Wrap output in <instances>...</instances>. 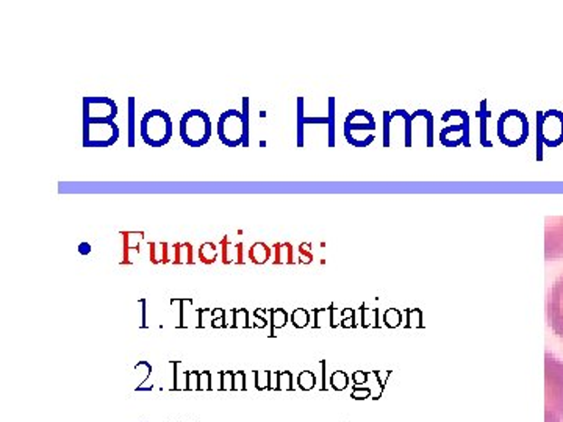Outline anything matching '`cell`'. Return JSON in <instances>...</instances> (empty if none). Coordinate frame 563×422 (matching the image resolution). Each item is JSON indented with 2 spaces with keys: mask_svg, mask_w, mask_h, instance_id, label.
I'll list each match as a JSON object with an SVG mask.
<instances>
[{
  "mask_svg": "<svg viewBox=\"0 0 563 422\" xmlns=\"http://www.w3.org/2000/svg\"><path fill=\"white\" fill-rule=\"evenodd\" d=\"M124 245V260L121 264H133L139 255V245L144 240V232H121Z\"/></svg>",
  "mask_w": 563,
  "mask_h": 422,
  "instance_id": "8fae6325",
  "label": "cell"
},
{
  "mask_svg": "<svg viewBox=\"0 0 563 422\" xmlns=\"http://www.w3.org/2000/svg\"><path fill=\"white\" fill-rule=\"evenodd\" d=\"M300 387L302 389H311L315 387V376L310 371L302 372L300 376Z\"/></svg>",
  "mask_w": 563,
  "mask_h": 422,
  "instance_id": "f1b7e54d",
  "label": "cell"
},
{
  "mask_svg": "<svg viewBox=\"0 0 563 422\" xmlns=\"http://www.w3.org/2000/svg\"><path fill=\"white\" fill-rule=\"evenodd\" d=\"M271 372H255V387L257 389L270 388Z\"/></svg>",
  "mask_w": 563,
  "mask_h": 422,
  "instance_id": "83f0119b",
  "label": "cell"
},
{
  "mask_svg": "<svg viewBox=\"0 0 563 422\" xmlns=\"http://www.w3.org/2000/svg\"><path fill=\"white\" fill-rule=\"evenodd\" d=\"M193 301L191 299H180V324L178 327L180 329H184V327H188V322H190V307Z\"/></svg>",
  "mask_w": 563,
  "mask_h": 422,
  "instance_id": "7402d4cb",
  "label": "cell"
},
{
  "mask_svg": "<svg viewBox=\"0 0 563 422\" xmlns=\"http://www.w3.org/2000/svg\"><path fill=\"white\" fill-rule=\"evenodd\" d=\"M219 377H221V389H223V391H232V389H234V377H235V372H219Z\"/></svg>",
  "mask_w": 563,
  "mask_h": 422,
  "instance_id": "4316f807",
  "label": "cell"
},
{
  "mask_svg": "<svg viewBox=\"0 0 563 422\" xmlns=\"http://www.w3.org/2000/svg\"><path fill=\"white\" fill-rule=\"evenodd\" d=\"M234 389H235V391H244V389H246V374H244V372H235V377H234Z\"/></svg>",
  "mask_w": 563,
  "mask_h": 422,
  "instance_id": "836d02e7",
  "label": "cell"
},
{
  "mask_svg": "<svg viewBox=\"0 0 563 422\" xmlns=\"http://www.w3.org/2000/svg\"><path fill=\"white\" fill-rule=\"evenodd\" d=\"M270 388L271 389H274V388L279 389V374H274V372H271Z\"/></svg>",
  "mask_w": 563,
  "mask_h": 422,
  "instance_id": "f35d334b",
  "label": "cell"
},
{
  "mask_svg": "<svg viewBox=\"0 0 563 422\" xmlns=\"http://www.w3.org/2000/svg\"><path fill=\"white\" fill-rule=\"evenodd\" d=\"M451 116H459V118H462V122H460L459 126H451L443 129L440 137H444V135H448V133H457V131H460L462 137H463V141H465L463 146H465V148H470V118H468V113L462 111V110H449V111H446L444 116H443V120H448Z\"/></svg>",
  "mask_w": 563,
  "mask_h": 422,
  "instance_id": "7c38bea8",
  "label": "cell"
},
{
  "mask_svg": "<svg viewBox=\"0 0 563 422\" xmlns=\"http://www.w3.org/2000/svg\"><path fill=\"white\" fill-rule=\"evenodd\" d=\"M272 255H274V263L276 264H285V263H293V247L288 243H279L272 247Z\"/></svg>",
  "mask_w": 563,
  "mask_h": 422,
  "instance_id": "e0dca14e",
  "label": "cell"
},
{
  "mask_svg": "<svg viewBox=\"0 0 563 422\" xmlns=\"http://www.w3.org/2000/svg\"><path fill=\"white\" fill-rule=\"evenodd\" d=\"M213 322H215L213 310H199V324H197V327H201V329H207V327H213Z\"/></svg>",
  "mask_w": 563,
  "mask_h": 422,
  "instance_id": "484cf974",
  "label": "cell"
},
{
  "mask_svg": "<svg viewBox=\"0 0 563 422\" xmlns=\"http://www.w3.org/2000/svg\"><path fill=\"white\" fill-rule=\"evenodd\" d=\"M216 258H218V245L215 243H204L199 247V260L204 264H213L216 262Z\"/></svg>",
  "mask_w": 563,
  "mask_h": 422,
  "instance_id": "d6986e66",
  "label": "cell"
},
{
  "mask_svg": "<svg viewBox=\"0 0 563 422\" xmlns=\"http://www.w3.org/2000/svg\"><path fill=\"white\" fill-rule=\"evenodd\" d=\"M332 309L329 310H317L315 312V321H317V324L315 327H322V325L326 324V321H332Z\"/></svg>",
  "mask_w": 563,
  "mask_h": 422,
  "instance_id": "4dcf8cb0",
  "label": "cell"
},
{
  "mask_svg": "<svg viewBox=\"0 0 563 422\" xmlns=\"http://www.w3.org/2000/svg\"><path fill=\"white\" fill-rule=\"evenodd\" d=\"M169 247L167 243H149V260L152 264L169 263Z\"/></svg>",
  "mask_w": 563,
  "mask_h": 422,
  "instance_id": "5bb4252c",
  "label": "cell"
},
{
  "mask_svg": "<svg viewBox=\"0 0 563 422\" xmlns=\"http://www.w3.org/2000/svg\"><path fill=\"white\" fill-rule=\"evenodd\" d=\"M118 116V105L110 98H83V124L113 122Z\"/></svg>",
  "mask_w": 563,
  "mask_h": 422,
  "instance_id": "52a82bcc",
  "label": "cell"
},
{
  "mask_svg": "<svg viewBox=\"0 0 563 422\" xmlns=\"http://www.w3.org/2000/svg\"><path fill=\"white\" fill-rule=\"evenodd\" d=\"M212 388V372H201V383H199V391H210V389Z\"/></svg>",
  "mask_w": 563,
  "mask_h": 422,
  "instance_id": "e575fe53",
  "label": "cell"
},
{
  "mask_svg": "<svg viewBox=\"0 0 563 422\" xmlns=\"http://www.w3.org/2000/svg\"><path fill=\"white\" fill-rule=\"evenodd\" d=\"M418 116H425L427 118V148H432L434 146V141H432V138H434V124H432V114L429 111H425V110H418V111H415L412 114V120L415 118H418Z\"/></svg>",
  "mask_w": 563,
  "mask_h": 422,
  "instance_id": "cb8c5ba5",
  "label": "cell"
},
{
  "mask_svg": "<svg viewBox=\"0 0 563 422\" xmlns=\"http://www.w3.org/2000/svg\"><path fill=\"white\" fill-rule=\"evenodd\" d=\"M546 316L552 331L563 341V275H560L548 294Z\"/></svg>",
  "mask_w": 563,
  "mask_h": 422,
  "instance_id": "ba28073f",
  "label": "cell"
},
{
  "mask_svg": "<svg viewBox=\"0 0 563 422\" xmlns=\"http://www.w3.org/2000/svg\"><path fill=\"white\" fill-rule=\"evenodd\" d=\"M176 251V264H193V245L190 243H177L174 245Z\"/></svg>",
  "mask_w": 563,
  "mask_h": 422,
  "instance_id": "ac0fdd59",
  "label": "cell"
},
{
  "mask_svg": "<svg viewBox=\"0 0 563 422\" xmlns=\"http://www.w3.org/2000/svg\"><path fill=\"white\" fill-rule=\"evenodd\" d=\"M311 258H313V255H311L310 245H309V243H305V245H301V247H300V262L310 263L311 262Z\"/></svg>",
  "mask_w": 563,
  "mask_h": 422,
  "instance_id": "d590c367",
  "label": "cell"
},
{
  "mask_svg": "<svg viewBox=\"0 0 563 422\" xmlns=\"http://www.w3.org/2000/svg\"><path fill=\"white\" fill-rule=\"evenodd\" d=\"M271 320H272V331H274V329H282L283 325L287 324V312L282 309L272 310V312H271Z\"/></svg>",
  "mask_w": 563,
  "mask_h": 422,
  "instance_id": "d4e9b609",
  "label": "cell"
},
{
  "mask_svg": "<svg viewBox=\"0 0 563 422\" xmlns=\"http://www.w3.org/2000/svg\"><path fill=\"white\" fill-rule=\"evenodd\" d=\"M199 383H201V372H188V382H186V389H188V391H199Z\"/></svg>",
  "mask_w": 563,
  "mask_h": 422,
  "instance_id": "f546056e",
  "label": "cell"
},
{
  "mask_svg": "<svg viewBox=\"0 0 563 422\" xmlns=\"http://www.w3.org/2000/svg\"><path fill=\"white\" fill-rule=\"evenodd\" d=\"M119 139L116 122H90L83 124V148H111Z\"/></svg>",
  "mask_w": 563,
  "mask_h": 422,
  "instance_id": "8992f818",
  "label": "cell"
},
{
  "mask_svg": "<svg viewBox=\"0 0 563 422\" xmlns=\"http://www.w3.org/2000/svg\"><path fill=\"white\" fill-rule=\"evenodd\" d=\"M227 329V324H225V318H221V320H216L213 322V329Z\"/></svg>",
  "mask_w": 563,
  "mask_h": 422,
  "instance_id": "60d3db41",
  "label": "cell"
},
{
  "mask_svg": "<svg viewBox=\"0 0 563 422\" xmlns=\"http://www.w3.org/2000/svg\"><path fill=\"white\" fill-rule=\"evenodd\" d=\"M178 133L188 148H204L212 138V120L202 110H188L180 120Z\"/></svg>",
  "mask_w": 563,
  "mask_h": 422,
  "instance_id": "277c9868",
  "label": "cell"
},
{
  "mask_svg": "<svg viewBox=\"0 0 563 422\" xmlns=\"http://www.w3.org/2000/svg\"><path fill=\"white\" fill-rule=\"evenodd\" d=\"M332 385H334L335 389H345L346 385H348V377H346L345 372H335L334 377H332Z\"/></svg>",
  "mask_w": 563,
  "mask_h": 422,
  "instance_id": "d6a6232c",
  "label": "cell"
},
{
  "mask_svg": "<svg viewBox=\"0 0 563 422\" xmlns=\"http://www.w3.org/2000/svg\"><path fill=\"white\" fill-rule=\"evenodd\" d=\"M272 252L270 247L264 245V243H255V245L249 249V260L255 263V264H263V263L270 260Z\"/></svg>",
  "mask_w": 563,
  "mask_h": 422,
  "instance_id": "2e32d148",
  "label": "cell"
},
{
  "mask_svg": "<svg viewBox=\"0 0 563 422\" xmlns=\"http://www.w3.org/2000/svg\"><path fill=\"white\" fill-rule=\"evenodd\" d=\"M279 389H291V374L290 372L279 374Z\"/></svg>",
  "mask_w": 563,
  "mask_h": 422,
  "instance_id": "8d00e7d4",
  "label": "cell"
},
{
  "mask_svg": "<svg viewBox=\"0 0 563 422\" xmlns=\"http://www.w3.org/2000/svg\"><path fill=\"white\" fill-rule=\"evenodd\" d=\"M343 327H354V321L351 320H345V322H343Z\"/></svg>",
  "mask_w": 563,
  "mask_h": 422,
  "instance_id": "7bdbcfd3",
  "label": "cell"
},
{
  "mask_svg": "<svg viewBox=\"0 0 563 422\" xmlns=\"http://www.w3.org/2000/svg\"><path fill=\"white\" fill-rule=\"evenodd\" d=\"M79 252H81V255H88L91 252V245L90 243H81Z\"/></svg>",
  "mask_w": 563,
  "mask_h": 422,
  "instance_id": "ab89813d",
  "label": "cell"
},
{
  "mask_svg": "<svg viewBox=\"0 0 563 422\" xmlns=\"http://www.w3.org/2000/svg\"><path fill=\"white\" fill-rule=\"evenodd\" d=\"M253 327L264 329V327H266V320H264V316H257V314H253Z\"/></svg>",
  "mask_w": 563,
  "mask_h": 422,
  "instance_id": "74e56055",
  "label": "cell"
},
{
  "mask_svg": "<svg viewBox=\"0 0 563 422\" xmlns=\"http://www.w3.org/2000/svg\"><path fill=\"white\" fill-rule=\"evenodd\" d=\"M476 116L481 120V144H482L483 148H493V144L487 138V120L491 116L489 109H487V101L481 102V110L477 111Z\"/></svg>",
  "mask_w": 563,
  "mask_h": 422,
  "instance_id": "9a60e30c",
  "label": "cell"
},
{
  "mask_svg": "<svg viewBox=\"0 0 563 422\" xmlns=\"http://www.w3.org/2000/svg\"><path fill=\"white\" fill-rule=\"evenodd\" d=\"M221 255H223V263L224 264H232V263H238V264H243L244 263V257H243V243H238V245H234L232 241L224 236L223 240H221Z\"/></svg>",
  "mask_w": 563,
  "mask_h": 422,
  "instance_id": "4fadbf2b",
  "label": "cell"
},
{
  "mask_svg": "<svg viewBox=\"0 0 563 422\" xmlns=\"http://www.w3.org/2000/svg\"><path fill=\"white\" fill-rule=\"evenodd\" d=\"M135 107L137 101L135 98H129V148H135Z\"/></svg>",
  "mask_w": 563,
  "mask_h": 422,
  "instance_id": "ffe728a7",
  "label": "cell"
},
{
  "mask_svg": "<svg viewBox=\"0 0 563 422\" xmlns=\"http://www.w3.org/2000/svg\"><path fill=\"white\" fill-rule=\"evenodd\" d=\"M305 124H328L329 146H335V99H329V116L326 118H305L304 99H298V148H304Z\"/></svg>",
  "mask_w": 563,
  "mask_h": 422,
  "instance_id": "9c48e42d",
  "label": "cell"
},
{
  "mask_svg": "<svg viewBox=\"0 0 563 422\" xmlns=\"http://www.w3.org/2000/svg\"><path fill=\"white\" fill-rule=\"evenodd\" d=\"M390 120L391 113L384 111V148H390Z\"/></svg>",
  "mask_w": 563,
  "mask_h": 422,
  "instance_id": "1f68e13d",
  "label": "cell"
},
{
  "mask_svg": "<svg viewBox=\"0 0 563 422\" xmlns=\"http://www.w3.org/2000/svg\"><path fill=\"white\" fill-rule=\"evenodd\" d=\"M218 137L225 148H249V98H243V111L225 110L224 113H221L218 120Z\"/></svg>",
  "mask_w": 563,
  "mask_h": 422,
  "instance_id": "6da1fadb",
  "label": "cell"
},
{
  "mask_svg": "<svg viewBox=\"0 0 563 422\" xmlns=\"http://www.w3.org/2000/svg\"><path fill=\"white\" fill-rule=\"evenodd\" d=\"M232 327L234 329H249L253 324L249 322V312L247 310H232Z\"/></svg>",
  "mask_w": 563,
  "mask_h": 422,
  "instance_id": "44dd1931",
  "label": "cell"
},
{
  "mask_svg": "<svg viewBox=\"0 0 563 422\" xmlns=\"http://www.w3.org/2000/svg\"><path fill=\"white\" fill-rule=\"evenodd\" d=\"M309 321H310V314L307 313V310H294V313L291 314V322L298 329H304L305 325L309 324Z\"/></svg>",
  "mask_w": 563,
  "mask_h": 422,
  "instance_id": "603a6c76",
  "label": "cell"
},
{
  "mask_svg": "<svg viewBox=\"0 0 563 422\" xmlns=\"http://www.w3.org/2000/svg\"><path fill=\"white\" fill-rule=\"evenodd\" d=\"M139 302H141V305H143V318H141V321H143V322H141V327H146V299H141V301H139Z\"/></svg>",
  "mask_w": 563,
  "mask_h": 422,
  "instance_id": "b9f144b4",
  "label": "cell"
},
{
  "mask_svg": "<svg viewBox=\"0 0 563 422\" xmlns=\"http://www.w3.org/2000/svg\"><path fill=\"white\" fill-rule=\"evenodd\" d=\"M545 422H563V361L545 355Z\"/></svg>",
  "mask_w": 563,
  "mask_h": 422,
  "instance_id": "7a4b0ae2",
  "label": "cell"
},
{
  "mask_svg": "<svg viewBox=\"0 0 563 422\" xmlns=\"http://www.w3.org/2000/svg\"><path fill=\"white\" fill-rule=\"evenodd\" d=\"M139 135L150 148H163L173 137V120L163 110H150L139 122Z\"/></svg>",
  "mask_w": 563,
  "mask_h": 422,
  "instance_id": "3957f363",
  "label": "cell"
},
{
  "mask_svg": "<svg viewBox=\"0 0 563 422\" xmlns=\"http://www.w3.org/2000/svg\"><path fill=\"white\" fill-rule=\"evenodd\" d=\"M546 260L563 257V217H552L546 224Z\"/></svg>",
  "mask_w": 563,
  "mask_h": 422,
  "instance_id": "30bf717a",
  "label": "cell"
},
{
  "mask_svg": "<svg viewBox=\"0 0 563 422\" xmlns=\"http://www.w3.org/2000/svg\"><path fill=\"white\" fill-rule=\"evenodd\" d=\"M528 118L521 111L509 110L498 120V138L509 148H517L528 139Z\"/></svg>",
  "mask_w": 563,
  "mask_h": 422,
  "instance_id": "5b68a950",
  "label": "cell"
}]
</instances>
